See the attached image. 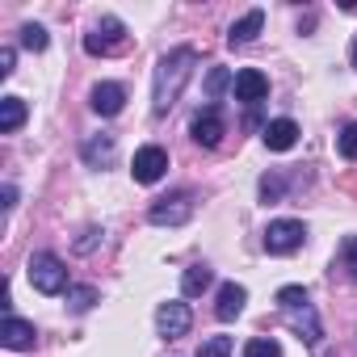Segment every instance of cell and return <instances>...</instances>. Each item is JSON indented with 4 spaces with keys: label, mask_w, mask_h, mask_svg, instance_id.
Returning a JSON list of instances; mask_svg holds the SVG:
<instances>
[{
    "label": "cell",
    "mask_w": 357,
    "mask_h": 357,
    "mask_svg": "<svg viewBox=\"0 0 357 357\" xmlns=\"http://www.w3.org/2000/svg\"><path fill=\"white\" fill-rule=\"evenodd\" d=\"M211 282H215V269H211V265H190V269L181 273V294H202Z\"/></svg>",
    "instance_id": "cell-17"
},
{
    "label": "cell",
    "mask_w": 357,
    "mask_h": 357,
    "mask_svg": "<svg viewBox=\"0 0 357 357\" xmlns=\"http://www.w3.org/2000/svg\"><path fill=\"white\" fill-rule=\"evenodd\" d=\"M265 147L269 151H290L294 143H298V122H290V118H273L269 126H265Z\"/></svg>",
    "instance_id": "cell-14"
},
{
    "label": "cell",
    "mask_w": 357,
    "mask_h": 357,
    "mask_svg": "<svg viewBox=\"0 0 357 357\" xmlns=\"http://www.w3.org/2000/svg\"><path fill=\"white\" fill-rule=\"evenodd\" d=\"M26 273H30V286L38 294H63L68 290V269H63V261L55 252H34Z\"/></svg>",
    "instance_id": "cell-3"
},
{
    "label": "cell",
    "mask_w": 357,
    "mask_h": 357,
    "mask_svg": "<svg viewBox=\"0 0 357 357\" xmlns=\"http://www.w3.org/2000/svg\"><path fill=\"white\" fill-rule=\"evenodd\" d=\"M89 105H93L101 118H114V114H122V105H126V89L114 84V80H101V84H93Z\"/></svg>",
    "instance_id": "cell-10"
},
{
    "label": "cell",
    "mask_w": 357,
    "mask_h": 357,
    "mask_svg": "<svg viewBox=\"0 0 357 357\" xmlns=\"http://www.w3.org/2000/svg\"><path fill=\"white\" fill-rule=\"evenodd\" d=\"M336 151H340L344 160H357V122L340 126V135H336Z\"/></svg>",
    "instance_id": "cell-23"
},
{
    "label": "cell",
    "mask_w": 357,
    "mask_h": 357,
    "mask_svg": "<svg viewBox=\"0 0 357 357\" xmlns=\"http://www.w3.org/2000/svg\"><path fill=\"white\" fill-rule=\"evenodd\" d=\"M164 172H168V151H164V147L147 143V147L135 151V160H130V176H135L139 185H155Z\"/></svg>",
    "instance_id": "cell-7"
},
{
    "label": "cell",
    "mask_w": 357,
    "mask_h": 357,
    "mask_svg": "<svg viewBox=\"0 0 357 357\" xmlns=\"http://www.w3.org/2000/svg\"><path fill=\"white\" fill-rule=\"evenodd\" d=\"M97 240H101V231H97V227H89V231H84V240H76V248H80V252H89Z\"/></svg>",
    "instance_id": "cell-28"
},
{
    "label": "cell",
    "mask_w": 357,
    "mask_h": 357,
    "mask_svg": "<svg viewBox=\"0 0 357 357\" xmlns=\"http://www.w3.org/2000/svg\"><path fill=\"white\" fill-rule=\"evenodd\" d=\"M340 261H344L349 278L357 282V236H349V240H344V248H340Z\"/></svg>",
    "instance_id": "cell-25"
},
{
    "label": "cell",
    "mask_w": 357,
    "mask_h": 357,
    "mask_svg": "<svg viewBox=\"0 0 357 357\" xmlns=\"http://www.w3.org/2000/svg\"><path fill=\"white\" fill-rule=\"evenodd\" d=\"M93 303H97V290H93V286H76V290H68V307H72L76 315H84Z\"/></svg>",
    "instance_id": "cell-21"
},
{
    "label": "cell",
    "mask_w": 357,
    "mask_h": 357,
    "mask_svg": "<svg viewBox=\"0 0 357 357\" xmlns=\"http://www.w3.org/2000/svg\"><path fill=\"white\" fill-rule=\"evenodd\" d=\"M13 63H17V51L5 47V51H0V76H13Z\"/></svg>",
    "instance_id": "cell-27"
},
{
    "label": "cell",
    "mask_w": 357,
    "mask_h": 357,
    "mask_svg": "<svg viewBox=\"0 0 357 357\" xmlns=\"http://www.w3.org/2000/svg\"><path fill=\"white\" fill-rule=\"evenodd\" d=\"M278 307H282L286 324H290L307 344H319L324 328H319V315H315V307L307 303V290H303V286H282V290H278Z\"/></svg>",
    "instance_id": "cell-2"
},
{
    "label": "cell",
    "mask_w": 357,
    "mask_h": 357,
    "mask_svg": "<svg viewBox=\"0 0 357 357\" xmlns=\"http://www.w3.org/2000/svg\"><path fill=\"white\" fill-rule=\"evenodd\" d=\"M26 122V101L22 97H5L0 101V135H13Z\"/></svg>",
    "instance_id": "cell-16"
},
{
    "label": "cell",
    "mask_w": 357,
    "mask_h": 357,
    "mask_svg": "<svg viewBox=\"0 0 357 357\" xmlns=\"http://www.w3.org/2000/svg\"><path fill=\"white\" fill-rule=\"evenodd\" d=\"M17 206V190L13 185H5V211H13Z\"/></svg>",
    "instance_id": "cell-29"
},
{
    "label": "cell",
    "mask_w": 357,
    "mask_h": 357,
    "mask_svg": "<svg viewBox=\"0 0 357 357\" xmlns=\"http://www.w3.org/2000/svg\"><path fill=\"white\" fill-rule=\"evenodd\" d=\"M244 303H248V290H244L240 282H223V286H219V303H215V315H219L223 324H231V319L244 311Z\"/></svg>",
    "instance_id": "cell-13"
},
{
    "label": "cell",
    "mask_w": 357,
    "mask_h": 357,
    "mask_svg": "<svg viewBox=\"0 0 357 357\" xmlns=\"http://www.w3.org/2000/svg\"><path fill=\"white\" fill-rule=\"evenodd\" d=\"M34 324H26V319H17V315H5V324H0V340H5V349H13V353H22V349H34Z\"/></svg>",
    "instance_id": "cell-12"
},
{
    "label": "cell",
    "mask_w": 357,
    "mask_h": 357,
    "mask_svg": "<svg viewBox=\"0 0 357 357\" xmlns=\"http://www.w3.org/2000/svg\"><path fill=\"white\" fill-rule=\"evenodd\" d=\"M47 43H51V38H47V30H43L38 22L22 26V47H26V51H47Z\"/></svg>",
    "instance_id": "cell-20"
},
{
    "label": "cell",
    "mask_w": 357,
    "mask_h": 357,
    "mask_svg": "<svg viewBox=\"0 0 357 357\" xmlns=\"http://www.w3.org/2000/svg\"><path fill=\"white\" fill-rule=\"evenodd\" d=\"M190 215H194V198H190V194L155 198L151 211H147V219H151L155 227H181V223H190Z\"/></svg>",
    "instance_id": "cell-6"
},
{
    "label": "cell",
    "mask_w": 357,
    "mask_h": 357,
    "mask_svg": "<svg viewBox=\"0 0 357 357\" xmlns=\"http://www.w3.org/2000/svg\"><path fill=\"white\" fill-rule=\"evenodd\" d=\"M84 160H89L93 168L109 164V160H114V139H109V135H101V139H89V143H84Z\"/></svg>",
    "instance_id": "cell-18"
},
{
    "label": "cell",
    "mask_w": 357,
    "mask_h": 357,
    "mask_svg": "<svg viewBox=\"0 0 357 357\" xmlns=\"http://www.w3.org/2000/svg\"><path fill=\"white\" fill-rule=\"evenodd\" d=\"M353 68H357V43H353Z\"/></svg>",
    "instance_id": "cell-30"
},
{
    "label": "cell",
    "mask_w": 357,
    "mask_h": 357,
    "mask_svg": "<svg viewBox=\"0 0 357 357\" xmlns=\"http://www.w3.org/2000/svg\"><path fill=\"white\" fill-rule=\"evenodd\" d=\"M194 63H198V55H194L190 47H176V51H168V55L155 63V76H151V109H155V114H168V109L176 105L185 80L194 76Z\"/></svg>",
    "instance_id": "cell-1"
},
{
    "label": "cell",
    "mask_w": 357,
    "mask_h": 357,
    "mask_svg": "<svg viewBox=\"0 0 357 357\" xmlns=\"http://www.w3.org/2000/svg\"><path fill=\"white\" fill-rule=\"evenodd\" d=\"M126 47V26L118 17H101L89 34H84V51L89 55H114Z\"/></svg>",
    "instance_id": "cell-5"
},
{
    "label": "cell",
    "mask_w": 357,
    "mask_h": 357,
    "mask_svg": "<svg viewBox=\"0 0 357 357\" xmlns=\"http://www.w3.org/2000/svg\"><path fill=\"white\" fill-rule=\"evenodd\" d=\"M265 97H269V76H265V72H257V68L236 72V101L257 105V101H265Z\"/></svg>",
    "instance_id": "cell-11"
},
{
    "label": "cell",
    "mask_w": 357,
    "mask_h": 357,
    "mask_svg": "<svg viewBox=\"0 0 357 357\" xmlns=\"http://www.w3.org/2000/svg\"><path fill=\"white\" fill-rule=\"evenodd\" d=\"M303 240H307V227L298 219H273L265 227V252L269 257H290L303 248Z\"/></svg>",
    "instance_id": "cell-4"
},
{
    "label": "cell",
    "mask_w": 357,
    "mask_h": 357,
    "mask_svg": "<svg viewBox=\"0 0 357 357\" xmlns=\"http://www.w3.org/2000/svg\"><path fill=\"white\" fill-rule=\"evenodd\" d=\"M190 130H194V143H202V147H219V139H223V130H227L223 109H219V105L198 109L194 122H190Z\"/></svg>",
    "instance_id": "cell-9"
},
{
    "label": "cell",
    "mask_w": 357,
    "mask_h": 357,
    "mask_svg": "<svg viewBox=\"0 0 357 357\" xmlns=\"http://www.w3.org/2000/svg\"><path fill=\"white\" fill-rule=\"evenodd\" d=\"M261 198H265V202H278V198H282V176H278V172L261 176Z\"/></svg>",
    "instance_id": "cell-26"
},
{
    "label": "cell",
    "mask_w": 357,
    "mask_h": 357,
    "mask_svg": "<svg viewBox=\"0 0 357 357\" xmlns=\"http://www.w3.org/2000/svg\"><path fill=\"white\" fill-rule=\"evenodd\" d=\"M198 357H231V336H206L198 344Z\"/></svg>",
    "instance_id": "cell-22"
},
{
    "label": "cell",
    "mask_w": 357,
    "mask_h": 357,
    "mask_svg": "<svg viewBox=\"0 0 357 357\" xmlns=\"http://www.w3.org/2000/svg\"><path fill=\"white\" fill-rule=\"evenodd\" d=\"M155 328H160V336H168V340H176V336H185V332L194 328L190 303H176V298L160 303V311H155Z\"/></svg>",
    "instance_id": "cell-8"
},
{
    "label": "cell",
    "mask_w": 357,
    "mask_h": 357,
    "mask_svg": "<svg viewBox=\"0 0 357 357\" xmlns=\"http://www.w3.org/2000/svg\"><path fill=\"white\" fill-rule=\"evenodd\" d=\"M244 357H282V344L269 340V336H257V340L244 344Z\"/></svg>",
    "instance_id": "cell-24"
},
{
    "label": "cell",
    "mask_w": 357,
    "mask_h": 357,
    "mask_svg": "<svg viewBox=\"0 0 357 357\" xmlns=\"http://www.w3.org/2000/svg\"><path fill=\"white\" fill-rule=\"evenodd\" d=\"M261 30H265V13H261V9H248V13H244L236 26H231L227 43H231V47H244V43H252Z\"/></svg>",
    "instance_id": "cell-15"
},
{
    "label": "cell",
    "mask_w": 357,
    "mask_h": 357,
    "mask_svg": "<svg viewBox=\"0 0 357 357\" xmlns=\"http://www.w3.org/2000/svg\"><path fill=\"white\" fill-rule=\"evenodd\" d=\"M227 89H236V76H231L227 68H211V76H206V97H211V101H219Z\"/></svg>",
    "instance_id": "cell-19"
}]
</instances>
